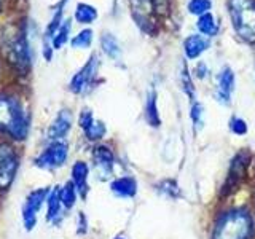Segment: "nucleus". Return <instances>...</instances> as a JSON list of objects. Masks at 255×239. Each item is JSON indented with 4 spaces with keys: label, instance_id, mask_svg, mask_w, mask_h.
Masks as SVG:
<instances>
[{
    "label": "nucleus",
    "instance_id": "obj_28",
    "mask_svg": "<svg viewBox=\"0 0 255 239\" xmlns=\"http://www.w3.org/2000/svg\"><path fill=\"white\" fill-rule=\"evenodd\" d=\"M180 85H182V91L185 93L188 98L195 102V86H193V80L191 75L188 74V67L187 62H182V70H180Z\"/></svg>",
    "mask_w": 255,
    "mask_h": 239
},
{
    "label": "nucleus",
    "instance_id": "obj_32",
    "mask_svg": "<svg viewBox=\"0 0 255 239\" xmlns=\"http://www.w3.org/2000/svg\"><path fill=\"white\" fill-rule=\"evenodd\" d=\"M156 14H167L171 10V0H153Z\"/></svg>",
    "mask_w": 255,
    "mask_h": 239
},
{
    "label": "nucleus",
    "instance_id": "obj_23",
    "mask_svg": "<svg viewBox=\"0 0 255 239\" xmlns=\"http://www.w3.org/2000/svg\"><path fill=\"white\" fill-rule=\"evenodd\" d=\"M93 35L94 34L91 29L80 30L78 34L70 40L72 48H75V50H86V48H90L93 43Z\"/></svg>",
    "mask_w": 255,
    "mask_h": 239
},
{
    "label": "nucleus",
    "instance_id": "obj_31",
    "mask_svg": "<svg viewBox=\"0 0 255 239\" xmlns=\"http://www.w3.org/2000/svg\"><path fill=\"white\" fill-rule=\"evenodd\" d=\"M94 115H93V110H90V109H83L82 112H80V117H78V124H80V127L85 131L88 126H90L93 121H94Z\"/></svg>",
    "mask_w": 255,
    "mask_h": 239
},
{
    "label": "nucleus",
    "instance_id": "obj_25",
    "mask_svg": "<svg viewBox=\"0 0 255 239\" xmlns=\"http://www.w3.org/2000/svg\"><path fill=\"white\" fill-rule=\"evenodd\" d=\"M62 11H64V8H56V11L53 14V18L50 21V24L46 26V30H45V42H51L53 37L56 35V32L59 30L61 27V24H62Z\"/></svg>",
    "mask_w": 255,
    "mask_h": 239
},
{
    "label": "nucleus",
    "instance_id": "obj_18",
    "mask_svg": "<svg viewBox=\"0 0 255 239\" xmlns=\"http://www.w3.org/2000/svg\"><path fill=\"white\" fill-rule=\"evenodd\" d=\"M196 27L199 30V34L211 38V37H215L219 32V22L215 19V16L209 11L203 16H199L198 18V22H196Z\"/></svg>",
    "mask_w": 255,
    "mask_h": 239
},
{
    "label": "nucleus",
    "instance_id": "obj_4",
    "mask_svg": "<svg viewBox=\"0 0 255 239\" xmlns=\"http://www.w3.org/2000/svg\"><path fill=\"white\" fill-rule=\"evenodd\" d=\"M3 35H5L3 48L8 61H10V64L18 72L26 74L32 64V51H30V43H29L26 27L19 26L16 29H11L10 34H3Z\"/></svg>",
    "mask_w": 255,
    "mask_h": 239
},
{
    "label": "nucleus",
    "instance_id": "obj_20",
    "mask_svg": "<svg viewBox=\"0 0 255 239\" xmlns=\"http://www.w3.org/2000/svg\"><path fill=\"white\" fill-rule=\"evenodd\" d=\"M74 18L80 24H91V22H94L96 19H98V10H96V6L82 2V3L77 5Z\"/></svg>",
    "mask_w": 255,
    "mask_h": 239
},
{
    "label": "nucleus",
    "instance_id": "obj_27",
    "mask_svg": "<svg viewBox=\"0 0 255 239\" xmlns=\"http://www.w3.org/2000/svg\"><path fill=\"white\" fill-rule=\"evenodd\" d=\"M187 10L193 16H203L212 10V0H188Z\"/></svg>",
    "mask_w": 255,
    "mask_h": 239
},
{
    "label": "nucleus",
    "instance_id": "obj_9",
    "mask_svg": "<svg viewBox=\"0 0 255 239\" xmlns=\"http://www.w3.org/2000/svg\"><path fill=\"white\" fill-rule=\"evenodd\" d=\"M98 67H99V59H98V56L93 54L91 58L86 61L85 66L72 77L70 85H69L70 91L74 94H83L90 90L94 83L96 74H98Z\"/></svg>",
    "mask_w": 255,
    "mask_h": 239
},
{
    "label": "nucleus",
    "instance_id": "obj_19",
    "mask_svg": "<svg viewBox=\"0 0 255 239\" xmlns=\"http://www.w3.org/2000/svg\"><path fill=\"white\" fill-rule=\"evenodd\" d=\"M101 46H102V51L106 53L112 61H122V54H123L122 46H120L118 40L112 34H109V32L101 37Z\"/></svg>",
    "mask_w": 255,
    "mask_h": 239
},
{
    "label": "nucleus",
    "instance_id": "obj_10",
    "mask_svg": "<svg viewBox=\"0 0 255 239\" xmlns=\"http://www.w3.org/2000/svg\"><path fill=\"white\" fill-rule=\"evenodd\" d=\"M235 85H236V75L235 70L225 66L217 75V85H215L214 98L222 106H230L231 104V96L235 93Z\"/></svg>",
    "mask_w": 255,
    "mask_h": 239
},
{
    "label": "nucleus",
    "instance_id": "obj_3",
    "mask_svg": "<svg viewBox=\"0 0 255 239\" xmlns=\"http://www.w3.org/2000/svg\"><path fill=\"white\" fill-rule=\"evenodd\" d=\"M228 13L236 35L244 43H255V0H228Z\"/></svg>",
    "mask_w": 255,
    "mask_h": 239
},
{
    "label": "nucleus",
    "instance_id": "obj_30",
    "mask_svg": "<svg viewBox=\"0 0 255 239\" xmlns=\"http://www.w3.org/2000/svg\"><path fill=\"white\" fill-rule=\"evenodd\" d=\"M230 126V131L233 132L235 135H246L247 134V131H249V126H247V121L244 118H241V117H231L230 118V123H228Z\"/></svg>",
    "mask_w": 255,
    "mask_h": 239
},
{
    "label": "nucleus",
    "instance_id": "obj_34",
    "mask_svg": "<svg viewBox=\"0 0 255 239\" xmlns=\"http://www.w3.org/2000/svg\"><path fill=\"white\" fill-rule=\"evenodd\" d=\"M195 75L199 80H204L206 77H209V67L204 62H198V66L195 67Z\"/></svg>",
    "mask_w": 255,
    "mask_h": 239
},
{
    "label": "nucleus",
    "instance_id": "obj_29",
    "mask_svg": "<svg viewBox=\"0 0 255 239\" xmlns=\"http://www.w3.org/2000/svg\"><path fill=\"white\" fill-rule=\"evenodd\" d=\"M190 118L191 123H193V127L196 131L203 129L204 126V107L201 102H191V109H190Z\"/></svg>",
    "mask_w": 255,
    "mask_h": 239
},
{
    "label": "nucleus",
    "instance_id": "obj_1",
    "mask_svg": "<svg viewBox=\"0 0 255 239\" xmlns=\"http://www.w3.org/2000/svg\"><path fill=\"white\" fill-rule=\"evenodd\" d=\"M255 223L246 207H231L217 219L212 239H252Z\"/></svg>",
    "mask_w": 255,
    "mask_h": 239
},
{
    "label": "nucleus",
    "instance_id": "obj_5",
    "mask_svg": "<svg viewBox=\"0 0 255 239\" xmlns=\"http://www.w3.org/2000/svg\"><path fill=\"white\" fill-rule=\"evenodd\" d=\"M251 164V153L247 150H239L233 156L227 171V177L220 188V196L227 198L233 195L235 191L243 185L247 179V169Z\"/></svg>",
    "mask_w": 255,
    "mask_h": 239
},
{
    "label": "nucleus",
    "instance_id": "obj_15",
    "mask_svg": "<svg viewBox=\"0 0 255 239\" xmlns=\"http://www.w3.org/2000/svg\"><path fill=\"white\" fill-rule=\"evenodd\" d=\"M137 180L131 177V175H123V177L114 179L110 183V191L117 198H134L137 195Z\"/></svg>",
    "mask_w": 255,
    "mask_h": 239
},
{
    "label": "nucleus",
    "instance_id": "obj_24",
    "mask_svg": "<svg viewBox=\"0 0 255 239\" xmlns=\"http://www.w3.org/2000/svg\"><path fill=\"white\" fill-rule=\"evenodd\" d=\"M70 29H72V22H70V19L62 21L59 30L56 32V35H54L53 40H51V43H53V48H54V50H59V48H62L64 45L67 43L69 34H70Z\"/></svg>",
    "mask_w": 255,
    "mask_h": 239
},
{
    "label": "nucleus",
    "instance_id": "obj_33",
    "mask_svg": "<svg viewBox=\"0 0 255 239\" xmlns=\"http://www.w3.org/2000/svg\"><path fill=\"white\" fill-rule=\"evenodd\" d=\"M88 231V220H86V215L83 212L78 214V220H77V235L83 236L86 235Z\"/></svg>",
    "mask_w": 255,
    "mask_h": 239
},
{
    "label": "nucleus",
    "instance_id": "obj_36",
    "mask_svg": "<svg viewBox=\"0 0 255 239\" xmlns=\"http://www.w3.org/2000/svg\"><path fill=\"white\" fill-rule=\"evenodd\" d=\"M0 2H2V0H0Z\"/></svg>",
    "mask_w": 255,
    "mask_h": 239
},
{
    "label": "nucleus",
    "instance_id": "obj_14",
    "mask_svg": "<svg viewBox=\"0 0 255 239\" xmlns=\"http://www.w3.org/2000/svg\"><path fill=\"white\" fill-rule=\"evenodd\" d=\"M72 183L77 188V193L80 195L82 199H86L88 191H90V185H88V175H90V167L85 161H77L72 166Z\"/></svg>",
    "mask_w": 255,
    "mask_h": 239
},
{
    "label": "nucleus",
    "instance_id": "obj_16",
    "mask_svg": "<svg viewBox=\"0 0 255 239\" xmlns=\"http://www.w3.org/2000/svg\"><path fill=\"white\" fill-rule=\"evenodd\" d=\"M62 203H61V198H59V187H54L50 190L46 198V220L58 225L62 219Z\"/></svg>",
    "mask_w": 255,
    "mask_h": 239
},
{
    "label": "nucleus",
    "instance_id": "obj_7",
    "mask_svg": "<svg viewBox=\"0 0 255 239\" xmlns=\"http://www.w3.org/2000/svg\"><path fill=\"white\" fill-rule=\"evenodd\" d=\"M18 155L11 145L0 143V190H8L18 171Z\"/></svg>",
    "mask_w": 255,
    "mask_h": 239
},
{
    "label": "nucleus",
    "instance_id": "obj_22",
    "mask_svg": "<svg viewBox=\"0 0 255 239\" xmlns=\"http://www.w3.org/2000/svg\"><path fill=\"white\" fill-rule=\"evenodd\" d=\"M156 190L163 196L169 198V199H179L182 196V190L179 187L177 180H174V179H163L161 182H158Z\"/></svg>",
    "mask_w": 255,
    "mask_h": 239
},
{
    "label": "nucleus",
    "instance_id": "obj_11",
    "mask_svg": "<svg viewBox=\"0 0 255 239\" xmlns=\"http://www.w3.org/2000/svg\"><path fill=\"white\" fill-rule=\"evenodd\" d=\"M93 163L96 171H98L99 177L102 180L109 179L112 174H114V167H115V155L112 151L110 147L107 145H98L93 150Z\"/></svg>",
    "mask_w": 255,
    "mask_h": 239
},
{
    "label": "nucleus",
    "instance_id": "obj_17",
    "mask_svg": "<svg viewBox=\"0 0 255 239\" xmlns=\"http://www.w3.org/2000/svg\"><path fill=\"white\" fill-rule=\"evenodd\" d=\"M145 120L151 127L161 126V117L158 110V93L155 90H150L147 93L145 99Z\"/></svg>",
    "mask_w": 255,
    "mask_h": 239
},
{
    "label": "nucleus",
    "instance_id": "obj_26",
    "mask_svg": "<svg viewBox=\"0 0 255 239\" xmlns=\"http://www.w3.org/2000/svg\"><path fill=\"white\" fill-rule=\"evenodd\" d=\"M83 132H85L88 140L96 142V140H101L104 135L107 134V127H106V124H104L102 121H99V120H94V121L90 126H88Z\"/></svg>",
    "mask_w": 255,
    "mask_h": 239
},
{
    "label": "nucleus",
    "instance_id": "obj_13",
    "mask_svg": "<svg viewBox=\"0 0 255 239\" xmlns=\"http://www.w3.org/2000/svg\"><path fill=\"white\" fill-rule=\"evenodd\" d=\"M209 38L201 34H191L183 40V53H185L187 59L195 61L201 56L207 48H209Z\"/></svg>",
    "mask_w": 255,
    "mask_h": 239
},
{
    "label": "nucleus",
    "instance_id": "obj_2",
    "mask_svg": "<svg viewBox=\"0 0 255 239\" xmlns=\"http://www.w3.org/2000/svg\"><path fill=\"white\" fill-rule=\"evenodd\" d=\"M29 120L22 106L11 96H0V132L14 140L26 139Z\"/></svg>",
    "mask_w": 255,
    "mask_h": 239
},
{
    "label": "nucleus",
    "instance_id": "obj_21",
    "mask_svg": "<svg viewBox=\"0 0 255 239\" xmlns=\"http://www.w3.org/2000/svg\"><path fill=\"white\" fill-rule=\"evenodd\" d=\"M77 196H78L77 188H75L74 183H72V180L64 183L62 187H59V198H61V203H62L64 209H67V211L72 209L77 203Z\"/></svg>",
    "mask_w": 255,
    "mask_h": 239
},
{
    "label": "nucleus",
    "instance_id": "obj_6",
    "mask_svg": "<svg viewBox=\"0 0 255 239\" xmlns=\"http://www.w3.org/2000/svg\"><path fill=\"white\" fill-rule=\"evenodd\" d=\"M67 156H69L67 142L53 140L50 145L34 159V164L40 167V169L54 171V169H59L61 166H64V163L67 161Z\"/></svg>",
    "mask_w": 255,
    "mask_h": 239
},
{
    "label": "nucleus",
    "instance_id": "obj_12",
    "mask_svg": "<svg viewBox=\"0 0 255 239\" xmlns=\"http://www.w3.org/2000/svg\"><path fill=\"white\" fill-rule=\"evenodd\" d=\"M72 127V114L70 110H61L58 115H56V118L51 121L50 127H48V139H50L51 142L53 140H62L66 135L69 134Z\"/></svg>",
    "mask_w": 255,
    "mask_h": 239
},
{
    "label": "nucleus",
    "instance_id": "obj_35",
    "mask_svg": "<svg viewBox=\"0 0 255 239\" xmlns=\"http://www.w3.org/2000/svg\"><path fill=\"white\" fill-rule=\"evenodd\" d=\"M114 239H126V238H123V236H115Z\"/></svg>",
    "mask_w": 255,
    "mask_h": 239
},
{
    "label": "nucleus",
    "instance_id": "obj_8",
    "mask_svg": "<svg viewBox=\"0 0 255 239\" xmlns=\"http://www.w3.org/2000/svg\"><path fill=\"white\" fill-rule=\"evenodd\" d=\"M48 193H50L48 188H37L27 195L26 203L22 206V225L27 231H32L37 225V214L46 203Z\"/></svg>",
    "mask_w": 255,
    "mask_h": 239
}]
</instances>
